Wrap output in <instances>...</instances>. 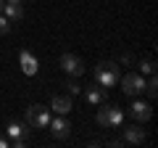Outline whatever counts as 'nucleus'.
<instances>
[{"label":"nucleus","instance_id":"21","mask_svg":"<svg viewBox=\"0 0 158 148\" xmlns=\"http://www.w3.org/2000/svg\"><path fill=\"white\" fill-rule=\"evenodd\" d=\"M6 3H21V0H6Z\"/></svg>","mask_w":158,"mask_h":148},{"label":"nucleus","instance_id":"8","mask_svg":"<svg viewBox=\"0 0 158 148\" xmlns=\"http://www.w3.org/2000/svg\"><path fill=\"white\" fill-rule=\"evenodd\" d=\"M106 95H108V90H106V87H100V85H90V87H85V98L92 103V106H100V103H106Z\"/></svg>","mask_w":158,"mask_h":148},{"label":"nucleus","instance_id":"2","mask_svg":"<svg viewBox=\"0 0 158 148\" xmlns=\"http://www.w3.org/2000/svg\"><path fill=\"white\" fill-rule=\"evenodd\" d=\"M27 124L29 127H48L50 124V108H45V106H29L27 108Z\"/></svg>","mask_w":158,"mask_h":148},{"label":"nucleus","instance_id":"13","mask_svg":"<svg viewBox=\"0 0 158 148\" xmlns=\"http://www.w3.org/2000/svg\"><path fill=\"white\" fill-rule=\"evenodd\" d=\"M98 124L100 127H111V106H100V111H98Z\"/></svg>","mask_w":158,"mask_h":148},{"label":"nucleus","instance_id":"5","mask_svg":"<svg viewBox=\"0 0 158 148\" xmlns=\"http://www.w3.org/2000/svg\"><path fill=\"white\" fill-rule=\"evenodd\" d=\"M61 66L66 74H71V77H82L85 74V63H82V58L74 56V53H63L61 56Z\"/></svg>","mask_w":158,"mask_h":148},{"label":"nucleus","instance_id":"18","mask_svg":"<svg viewBox=\"0 0 158 148\" xmlns=\"http://www.w3.org/2000/svg\"><path fill=\"white\" fill-rule=\"evenodd\" d=\"M8 32H11V19L0 16V34H8Z\"/></svg>","mask_w":158,"mask_h":148},{"label":"nucleus","instance_id":"6","mask_svg":"<svg viewBox=\"0 0 158 148\" xmlns=\"http://www.w3.org/2000/svg\"><path fill=\"white\" fill-rule=\"evenodd\" d=\"M50 132H53V137H58V140H66L69 135H71V124H69V119H66V114H58L56 119L50 116Z\"/></svg>","mask_w":158,"mask_h":148},{"label":"nucleus","instance_id":"11","mask_svg":"<svg viewBox=\"0 0 158 148\" xmlns=\"http://www.w3.org/2000/svg\"><path fill=\"white\" fill-rule=\"evenodd\" d=\"M50 111H56V114H69V111H71V98L69 95H53Z\"/></svg>","mask_w":158,"mask_h":148},{"label":"nucleus","instance_id":"9","mask_svg":"<svg viewBox=\"0 0 158 148\" xmlns=\"http://www.w3.org/2000/svg\"><path fill=\"white\" fill-rule=\"evenodd\" d=\"M132 116H135L137 122H148V119L153 116L150 103H145V101H135V103H132Z\"/></svg>","mask_w":158,"mask_h":148},{"label":"nucleus","instance_id":"1","mask_svg":"<svg viewBox=\"0 0 158 148\" xmlns=\"http://www.w3.org/2000/svg\"><path fill=\"white\" fill-rule=\"evenodd\" d=\"M95 80H98V85L106 87V90H108V87H113L118 82V66L113 61H100L95 66Z\"/></svg>","mask_w":158,"mask_h":148},{"label":"nucleus","instance_id":"16","mask_svg":"<svg viewBox=\"0 0 158 148\" xmlns=\"http://www.w3.org/2000/svg\"><path fill=\"white\" fill-rule=\"evenodd\" d=\"M145 93L150 98H156V93H158V85H156V77H153V74H150V80L145 82Z\"/></svg>","mask_w":158,"mask_h":148},{"label":"nucleus","instance_id":"10","mask_svg":"<svg viewBox=\"0 0 158 148\" xmlns=\"http://www.w3.org/2000/svg\"><path fill=\"white\" fill-rule=\"evenodd\" d=\"M19 63H21L24 74H29V77L37 74V66H40V63H37V58H34L29 50H21V53H19Z\"/></svg>","mask_w":158,"mask_h":148},{"label":"nucleus","instance_id":"14","mask_svg":"<svg viewBox=\"0 0 158 148\" xmlns=\"http://www.w3.org/2000/svg\"><path fill=\"white\" fill-rule=\"evenodd\" d=\"M124 124V111L118 106H111V127H121Z\"/></svg>","mask_w":158,"mask_h":148},{"label":"nucleus","instance_id":"22","mask_svg":"<svg viewBox=\"0 0 158 148\" xmlns=\"http://www.w3.org/2000/svg\"><path fill=\"white\" fill-rule=\"evenodd\" d=\"M0 11H3V0H0Z\"/></svg>","mask_w":158,"mask_h":148},{"label":"nucleus","instance_id":"19","mask_svg":"<svg viewBox=\"0 0 158 148\" xmlns=\"http://www.w3.org/2000/svg\"><path fill=\"white\" fill-rule=\"evenodd\" d=\"M118 63H124V66L132 63V56H129V53H121V56H118Z\"/></svg>","mask_w":158,"mask_h":148},{"label":"nucleus","instance_id":"12","mask_svg":"<svg viewBox=\"0 0 158 148\" xmlns=\"http://www.w3.org/2000/svg\"><path fill=\"white\" fill-rule=\"evenodd\" d=\"M3 11H6V16L11 19V21H19V19L24 16L21 3H3Z\"/></svg>","mask_w":158,"mask_h":148},{"label":"nucleus","instance_id":"4","mask_svg":"<svg viewBox=\"0 0 158 148\" xmlns=\"http://www.w3.org/2000/svg\"><path fill=\"white\" fill-rule=\"evenodd\" d=\"M121 90L127 93V95H140L142 90H145V80H142V74L137 72H129L121 77Z\"/></svg>","mask_w":158,"mask_h":148},{"label":"nucleus","instance_id":"3","mask_svg":"<svg viewBox=\"0 0 158 148\" xmlns=\"http://www.w3.org/2000/svg\"><path fill=\"white\" fill-rule=\"evenodd\" d=\"M6 132H8V140H11V146H16V148H24V146H27L29 124H21V122H11Z\"/></svg>","mask_w":158,"mask_h":148},{"label":"nucleus","instance_id":"17","mask_svg":"<svg viewBox=\"0 0 158 148\" xmlns=\"http://www.w3.org/2000/svg\"><path fill=\"white\" fill-rule=\"evenodd\" d=\"M66 90H69V95H79V90H82V85H79L77 80H69V82H66Z\"/></svg>","mask_w":158,"mask_h":148},{"label":"nucleus","instance_id":"7","mask_svg":"<svg viewBox=\"0 0 158 148\" xmlns=\"http://www.w3.org/2000/svg\"><path fill=\"white\" fill-rule=\"evenodd\" d=\"M142 140H145V130H142V127L129 124V127L121 130V143H124V146H140Z\"/></svg>","mask_w":158,"mask_h":148},{"label":"nucleus","instance_id":"15","mask_svg":"<svg viewBox=\"0 0 158 148\" xmlns=\"http://www.w3.org/2000/svg\"><path fill=\"white\" fill-rule=\"evenodd\" d=\"M140 74H156V63H153V58L140 61Z\"/></svg>","mask_w":158,"mask_h":148},{"label":"nucleus","instance_id":"20","mask_svg":"<svg viewBox=\"0 0 158 148\" xmlns=\"http://www.w3.org/2000/svg\"><path fill=\"white\" fill-rule=\"evenodd\" d=\"M11 146V140H6V137H0V148H8Z\"/></svg>","mask_w":158,"mask_h":148}]
</instances>
